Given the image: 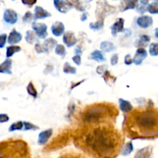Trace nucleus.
I'll list each match as a JSON object with an SVG mask.
<instances>
[{
  "label": "nucleus",
  "mask_w": 158,
  "mask_h": 158,
  "mask_svg": "<svg viewBox=\"0 0 158 158\" xmlns=\"http://www.w3.org/2000/svg\"><path fill=\"white\" fill-rule=\"evenodd\" d=\"M149 53L152 56H158V43H151L149 46Z\"/></svg>",
  "instance_id": "f704fd0d"
},
{
  "label": "nucleus",
  "mask_w": 158,
  "mask_h": 158,
  "mask_svg": "<svg viewBox=\"0 0 158 158\" xmlns=\"http://www.w3.org/2000/svg\"><path fill=\"white\" fill-rule=\"evenodd\" d=\"M115 12V8L108 4L106 0H100L97 3L96 17L97 19H104L105 17L109 14Z\"/></svg>",
  "instance_id": "20e7f679"
},
{
  "label": "nucleus",
  "mask_w": 158,
  "mask_h": 158,
  "mask_svg": "<svg viewBox=\"0 0 158 158\" xmlns=\"http://www.w3.org/2000/svg\"><path fill=\"white\" fill-rule=\"evenodd\" d=\"M7 40H8L7 34L3 33L0 35V49H2V48L4 47L6 42H7Z\"/></svg>",
  "instance_id": "4c0bfd02"
},
{
  "label": "nucleus",
  "mask_w": 158,
  "mask_h": 158,
  "mask_svg": "<svg viewBox=\"0 0 158 158\" xmlns=\"http://www.w3.org/2000/svg\"><path fill=\"white\" fill-rule=\"evenodd\" d=\"M3 19L8 24L13 25L18 21V14L13 9H6L3 13Z\"/></svg>",
  "instance_id": "423d86ee"
},
{
  "label": "nucleus",
  "mask_w": 158,
  "mask_h": 158,
  "mask_svg": "<svg viewBox=\"0 0 158 158\" xmlns=\"http://www.w3.org/2000/svg\"><path fill=\"white\" fill-rule=\"evenodd\" d=\"M89 59L94 60L97 62H103L105 60V57L103 52L100 50H94L92 53L89 55Z\"/></svg>",
  "instance_id": "4be33fe9"
},
{
  "label": "nucleus",
  "mask_w": 158,
  "mask_h": 158,
  "mask_svg": "<svg viewBox=\"0 0 158 158\" xmlns=\"http://www.w3.org/2000/svg\"><path fill=\"white\" fill-rule=\"evenodd\" d=\"M57 41L52 38H49L44 41L43 44V49H44L45 52H49L52 51L54 48L56 46Z\"/></svg>",
  "instance_id": "6ab92c4d"
},
{
  "label": "nucleus",
  "mask_w": 158,
  "mask_h": 158,
  "mask_svg": "<svg viewBox=\"0 0 158 158\" xmlns=\"http://www.w3.org/2000/svg\"><path fill=\"white\" fill-rule=\"evenodd\" d=\"M72 60L76 64L78 65V66L81 65V56H80V55L76 54V56H74L73 57Z\"/></svg>",
  "instance_id": "79ce46f5"
},
{
  "label": "nucleus",
  "mask_w": 158,
  "mask_h": 158,
  "mask_svg": "<svg viewBox=\"0 0 158 158\" xmlns=\"http://www.w3.org/2000/svg\"><path fill=\"white\" fill-rule=\"evenodd\" d=\"M154 35H155L156 38L158 39V28H156L155 29V32H154Z\"/></svg>",
  "instance_id": "09e8293b"
},
{
  "label": "nucleus",
  "mask_w": 158,
  "mask_h": 158,
  "mask_svg": "<svg viewBox=\"0 0 158 158\" xmlns=\"http://www.w3.org/2000/svg\"><path fill=\"white\" fill-rule=\"evenodd\" d=\"M106 70V66H99L97 68V73L99 74H103V73Z\"/></svg>",
  "instance_id": "a18cd8bd"
},
{
  "label": "nucleus",
  "mask_w": 158,
  "mask_h": 158,
  "mask_svg": "<svg viewBox=\"0 0 158 158\" xmlns=\"http://www.w3.org/2000/svg\"><path fill=\"white\" fill-rule=\"evenodd\" d=\"M63 41L64 44L69 48L77 44V39L73 32H71V31H67V32L63 33Z\"/></svg>",
  "instance_id": "0eeeda50"
},
{
  "label": "nucleus",
  "mask_w": 158,
  "mask_h": 158,
  "mask_svg": "<svg viewBox=\"0 0 158 158\" xmlns=\"http://www.w3.org/2000/svg\"><path fill=\"white\" fill-rule=\"evenodd\" d=\"M124 63L126 65H128V66H130V65H131L132 63H134V60L131 58V56L130 55V54H127V55L125 56Z\"/></svg>",
  "instance_id": "ea45409f"
},
{
  "label": "nucleus",
  "mask_w": 158,
  "mask_h": 158,
  "mask_svg": "<svg viewBox=\"0 0 158 158\" xmlns=\"http://www.w3.org/2000/svg\"><path fill=\"white\" fill-rule=\"evenodd\" d=\"M75 52H76V54H78V55H80V54H82L81 48H80V46H77V47L76 48V49H75Z\"/></svg>",
  "instance_id": "de8ad7c7"
},
{
  "label": "nucleus",
  "mask_w": 158,
  "mask_h": 158,
  "mask_svg": "<svg viewBox=\"0 0 158 158\" xmlns=\"http://www.w3.org/2000/svg\"><path fill=\"white\" fill-rule=\"evenodd\" d=\"M123 130L129 138L151 140L158 137V109L149 106L127 113L123 122Z\"/></svg>",
  "instance_id": "f03ea898"
},
{
  "label": "nucleus",
  "mask_w": 158,
  "mask_h": 158,
  "mask_svg": "<svg viewBox=\"0 0 158 158\" xmlns=\"http://www.w3.org/2000/svg\"><path fill=\"white\" fill-rule=\"evenodd\" d=\"M9 120V116L6 114H0V123H6Z\"/></svg>",
  "instance_id": "c03bdc74"
},
{
  "label": "nucleus",
  "mask_w": 158,
  "mask_h": 158,
  "mask_svg": "<svg viewBox=\"0 0 158 158\" xmlns=\"http://www.w3.org/2000/svg\"><path fill=\"white\" fill-rule=\"evenodd\" d=\"M103 77L104 81L106 82V84L108 85L114 84V83H116V81H117V77L113 76L108 70H106L103 73Z\"/></svg>",
  "instance_id": "5701e85b"
},
{
  "label": "nucleus",
  "mask_w": 158,
  "mask_h": 158,
  "mask_svg": "<svg viewBox=\"0 0 158 158\" xmlns=\"http://www.w3.org/2000/svg\"><path fill=\"white\" fill-rule=\"evenodd\" d=\"M26 89H27V93L29 95L32 96V97H33L34 98H36L37 96H38V94H37L36 89L35 88V86H34L33 83H32V82H30V83H29Z\"/></svg>",
  "instance_id": "473e14b6"
},
{
  "label": "nucleus",
  "mask_w": 158,
  "mask_h": 158,
  "mask_svg": "<svg viewBox=\"0 0 158 158\" xmlns=\"http://www.w3.org/2000/svg\"><path fill=\"white\" fill-rule=\"evenodd\" d=\"M36 36L37 35L35 32V31L28 30L27 32H26V36H25V39H26V41L28 43H29V44H32V43L37 41Z\"/></svg>",
  "instance_id": "a878e982"
},
{
  "label": "nucleus",
  "mask_w": 158,
  "mask_h": 158,
  "mask_svg": "<svg viewBox=\"0 0 158 158\" xmlns=\"http://www.w3.org/2000/svg\"><path fill=\"white\" fill-rule=\"evenodd\" d=\"M119 106H120V109L121 110L122 112L124 114H127L134 110V106L131 104V102L123 100L122 98L119 99Z\"/></svg>",
  "instance_id": "a211bd4d"
},
{
  "label": "nucleus",
  "mask_w": 158,
  "mask_h": 158,
  "mask_svg": "<svg viewBox=\"0 0 158 158\" xmlns=\"http://www.w3.org/2000/svg\"><path fill=\"white\" fill-rule=\"evenodd\" d=\"M21 51V47L19 46H15V45H12L6 48V57L7 58H10L16 52H19Z\"/></svg>",
  "instance_id": "393cba45"
},
{
  "label": "nucleus",
  "mask_w": 158,
  "mask_h": 158,
  "mask_svg": "<svg viewBox=\"0 0 158 158\" xmlns=\"http://www.w3.org/2000/svg\"><path fill=\"white\" fill-rule=\"evenodd\" d=\"M53 4L57 11L61 13H66L72 8L66 0H53Z\"/></svg>",
  "instance_id": "9d476101"
},
{
  "label": "nucleus",
  "mask_w": 158,
  "mask_h": 158,
  "mask_svg": "<svg viewBox=\"0 0 158 158\" xmlns=\"http://www.w3.org/2000/svg\"><path fill=\"white\" fill-rule=\"evenodd\" d=\"M12 1H14V0H12Z\"/></svg>",
  "instance_id": "8fccbe9b"
},
{
  "label": "nucleus",
  "mask_w": 158,
  "mask_h": 158,
  "mask_svg": "<svg viewBox=\"0 0 158 158\" xmlns=\"http://www.w3.org/2000/svg\"><path fill=\"white\" fill-rule=\"evenodd\" d=\"M55 53L56 55L60 56L62 57H64L66 56V48L63 45L57 44L55 47Z\"/></svg>",
  "instance_id": "72a5a7b5"
},
{
  "label": "nucleus",
  "mask_w": 158,
  "mask_h": 158,
  "mask_svg": "<svg viewBox=\"0 0 158 158\" xmlns=\"http://www.w3.org/2000/svg\"><path fill=\"white\" fill-rule=\"evenodd\" d=\"M104 26V19H97V22L95 23H90L89 26V29H93V30H100Z\"/></svg>",
  "instance_id": "cd10ccee"
},
{
  "label": "nucleus",
  "mask_w": 158,
  "mask_h": 158,
  "mask_svg": "<svg viewBox=\"0 0 158 158\" xmlns=\"http://www.w3.org/2000/svg\"><path fill=\"white\" fill-rule=\"evenodd\" d=\"M37 0H22V2L29 7H32L34 4H35Z\"/></svg>",
  "instance_id": "a19ab883"
},
{
  "label": "nucleus",
  "mask_w": 158,
  "mask_h": 158,
  "mask_svg": "<svg viewBox=\"0 0 158 158\" xmlns=\"http://www.w3.org/2000/svg\"><path fill=\"white\" fill-rule=\"evenodd\" d=\"M34 19H43L47 17H50L51 13L47 12L46 9H43L41 6H35V10H34Z\"/></svg>",
  "instance_id": "2eb2a0df"
},
{
  "label": "nucleus",
  "mask_w": 158,
  "mask_h": 158,
  "mask_svg": "<svg viewBox=\"0 0 158 158\" xmlns=\"http://www.w3.org/2000/svg\"><path fill=\"white\" fill-rule=\"evenodd\" d=\"M35 50L36 51L37 53H42V52H44V49H43V45L40 44V43H37L35 45Z\"/></svg>",
  "instance_id": "37998d69"
},
{
  "label": "nucleus",
  "mask_w": 158,
  "mask_h": 158,
  "mask_svg": "<svg viewBox=\"0 0 158 158\" xmlns=\"http://www.w3.org/2000/svg\"><path fill=\"white\" fill-rule=\"evenodd\" d=\"M118 110L113 104L97 103L91 105L84 110L82 118L86 125L110 123L115 120Z\"/></svg>",
  "instance_id": "7ed1b4c3"
},
{
  "label": "nucleus",
  "mask_w": 158,
  "mask_h": 158,
  "mask_svg": "<svg viewBox=\"0 0 158 158\" xmlns=\"http://www.w3.org/2000/svg\"><path fill=\"white\" fill-rule=\"evenodd\" d=\"M77 147L97 157H116L123 148V139L110 123L87 125L77 134Z\"/></svg>",
  "instance_id": "f257e3e1"
},
{
  "label": "nucleus",
  "mask_w": 158,
  "mask_h": 158,
  "mask_svg": "<svg viewBox=\"0 0 158 158\" xmlns=\"http://www.w3.org/2000/svg\"><path fill=\"white\" fill-rule=\"evenodd\" d=\"M24 127V123L23 121L19 120V121H17L15 123H13L12 124L10 125L9 128V132H12V131H21Z\"/></svg>",
  "instance_id": "7c9ffc66"
},
{
  "label": "nucleus",
  "mask_w": 158,
  "mask_h": 158,
  "mask_svg": "<svg viewBox=\"0 0 158 158\" xmlns=\"http://www.w3.org/2000/svg\"><path fill=\"white\" fill-rule=\"evenodd\" d=\"M52 134H53V131L52 129H48L44 131H42L40 134H39L38 137V143L40 145H43L46 144L48 141H49V138L52 137Z\"/></svg>",
  "instance_id": "f8f14e48"
},
{
  "label": "nucleus",
  "mask_w": 158,
  "mask_h": 158,
  "mask_svg": "<svg viewBox=\"0 0 158 158\" xmlns=\"http://www.w3.org/2000/svg\"><path fill=\"white\" fill-rule=\"evenodd\" d=\"M51 31L52 33L55 36H60L63 35L65 32V26L62 22L56 21L52 25L51 27Z\"/></svg>",
  "instance_id": "4468645a"
},
{
  "label": "nucleus",
  "mask_w": 158,
  "mask_h": 158,
  "mask_svg": "<svg viewBox=\"0 0 158 158\" xmlns=\"http://www.w3.org/2000/svg\"><path fill=\"white\" fill-rule=\"evenodd\" d=\"M139 0H123L120 3V11L125 12L128 9H134L137 7Z\"/></svg>",
  "instance_id": "dca6fc26"
},
{
  "label": "nucleus",
  "mask_w": 158,
  "mask_h": 158,
  "mask_svg": "<svg viewBox=\"0 0 158 158\" xmlns=\"http://www.w3.org/2000/svg\"><path fill=\"white\" fill-rule=\"evenodd\" d=\"M111 33L113 36H117L119 32L124 31V19L123 18H118L115 23L110 27Z\"/></svg>",
  "instance_id": "6e6552de"
},
{
  "label": "nucleus",
  "mask_w": 158,
  "mask_h": 158,
  "mask_svg": "<svg viewBox=\"0 0 158 158\" xmlns=\"http://www.w3.org/2000/svg\"><path fill=\"white\" fill-rule=\"evenodd\" d=\"M23 123H24V131H36V130L40 129L39 127L35 126L29 122L24 121Z\"/></svg>",
  "instance_id": "c9c22d12"
},
{
  "label": "nucleus",
  "mask_w": 158,
  "mask_h": 158,
  "mask_svg": "<svg viewBox=\"0 0 158 158\" xmlns=\"http://www.w3.org/2000/svg\"><path fill=\"white\" fill-rule=\"evenodd\" d=\"M100 49L103 52H110L112 51L115 50L116 49V46H114V44L111 42H108V41H104L100 43Z\"/></svg>",
  "instance_id": "412c9836"
},
{
  "label": "nucleus",
  "mask_w": 158,
  "mask_h": 158,
  "mask_svg": "<svg viewBox=\"0 0 158 158\" xmlns=\"http://www.w3.org/2000/svg\"><path fill=\"white\" fill-rule=\"evenodd\" d=\"M153 148L152 147H148V148H144L143 149L140 150L137 152L135 154L134 157H150L152 154Z\"/></svg>",
  "instance_id": "aec40b11"
},
{
  "label": "nucleus",
  "mask_w": 158,
  "mask_h": 158,
  "mask_svg": "<svg viewBox=\"0 0 158 158\" xmlns=\"http://www.w3.org/2000/svg\"><path fill=\"white\" fill-rule=\"evenodd\" d=\"M147 11L151 14H158V1H154L147 6Z\"/></svg>",
  "instance_id": "c85d7f7f"
},
{
  "label": "nucleus",
  "mask_w": 158,
  "mask_h": 158,
  "mask_svg": "<svg viewBox=\"0 0 158 158\" xmlns=\"http://www.w3.org/2000/svg\"><path fill=\"white\" fill-rule=\"evenodd\" d=\"M22 39H23V35H22V34L20 33V32H17L15 29H13L10 32L9 36H8L7 42L9 43V44L15 45L19 43V42L22 40Z\"/></svg>",
  "instance_id": "ddd939ff"
},
{
  "label": "nucleus",
  "mask_w": 158,
  "mask_h": 158,
  "mask_svg": "<svg viewBox=\"0 0 158 158\" xmlns=\"http://www.w3.org/2000/svg\"><path fill=\"white\" fill-rule=\"evenodd\" d=\"M32 28L40 39H46L47 37V26L45 23H32Z\"/></svg>",
  "instance_id": "39448f33"
},
{
  "label": "nucleus",
  "mask_w": 158,
  "mask_h": 158,
  "mask_svg": "<svg viewBox=\"0 0 158 158\" xmlns=\"http://www.w3.org/2000/svg\"><path fill=\"white\" fill-rule=\"evenodd\" d=\"M118 60H119V55L117 53L114 54V55L111 56L110 58V64L112 66H115L118 63Z\"/></svg>",
  "instance_id": "58836bf2"
},
{
  "label": "nucleus",
  "mask_w": 158,
  "mask_h": 158,
  "mask_svg": "<svg viewBox=\"0 0 158 158\" xmlns=\"http://www.w3.org/2000/svg\"><path fill=\"white\" fill-rule=\"evenodd\" d=\"M33 19H34V15H32V12H26V14H25L23 17V22L25 23H31Z\"/></svg>",
  "instance_id": "e433bc0d"
},
{
  "label": "nucleus",
  "mask_w": 158,
  "mask_h": 158,
  "mask_svg": "<svg viewBox=\"0 0 158 158\" xmlns=\"http://www.w3.org/2000/svg\"><path fill=\"white\" fill-rule=\"evenodd\" d=\"M134 151V146H133V143L132 141H129L123 146L121 150V154L123 156H127V155H129L130 154H131V152Z\"/></svg>",
  "instance_id": "bb28decb"
},
{
  "label": "nucleus",
  "mask_w": 158,
  "mask_h": 158,
  "mask_svg": "<svg viewBox=\"0 0 158 158\" xmlns=\"http://www.w3.org/2000/svg\"><path fill=\"white\" fill-rule=\"evenodd\" d=\"M72 7L76 8L79 11H84V7L81 3L80 0H66Z\"/></svg>",
  "instance_id": "c756f323"
},
{
  "label": "nucleus",
  "mask_w": 158,
  "mask_h": 158,
  "mask_svg": "<svg viewBox=\"0 0 158 158\" xmlns=\"http://www.w3.org/2000/svg\"><path fill=\"white\" fill-rule=\"evenodd\" d=\"M151 41V37L148 35H140L139 40L137 41L136 43V46H137L138 47H143L146 46L148 43Z\"/></svg>",
  "instance_id": "b1692460"
},
{
  "label": "nucleus",
  "mask_w": 158,
  "mask_h": 158,
  "mask_svg": "<svg viewBox=\"0 0 158 158\" xmlns=\"http://www.w3.org/2000/svg\"><path fill=\"white\" fill-rule=\"evenodd\" d=\"M12 60H10L9 58L6 59L3 63H2L0 64V73H6L11 75L12 74V70H11V69H12Z\"/></svg>",
  "instance_id": "f3484780"
},
{
  "label": "nucleus",
  "mask_w": 158,
  "mask_h": 158,
  "mask_svg": "<svg viewBox=\"0 0 158 158\" xmlns=\"http://www.w3.org/2000/svg\"><path fill=\"white\" fill-rule=\"evenodd\" d=\"M63 72L67 74H76L77 69L71 66L69 63H65L64 66H63Z\"/></svg>",
  "instance_id": "2f4dec72"
},
{
  "label": "nucleus",
  "mask_w": 158,
  "mask_h": 158,
  "mask_svg": "<svg viewBox=\"0 0 158 158\" xmlns=\"http://www.w3.org/2000/svg\"><path fill=\"white\" fill-rule=\"evenodd\" d=\"M147 56H148V52H147L146 49L143 47H139L136 51L135 55L133 58L134 63H135L137 66H139L143 63V61L147 58Z\"/></svg>",
  "instance_id": "1a4fd4ad"
},
{
  "label": "nucleus",
  "mask_w": 158,
  "mask_h": 158,
  "mask_svg": "<svg viewBox=\"0 0 158 158\" xmlns=\"http://www.w3.org/2000/svg\"><path fill=\"white\" fill-rule=\"evenodd\" d=\"M137 24L142 29H148L153 24V18L150 15H143L138 17L137 19Z\"/></svg>",
  "instance_id": "9b49d317"
},
{
  "label": "nucleus",
  "mask_w": 158,
  "mask_h": 158,
  "mask_svg": "<svg viewBox=\"0 0 158 158\" xmlns=\"http://www.w3.org/2000/svg\"><path fill=\"white\" fill-rule=\"evenodd\" d=\"M88 15H89L88 12H84V13H83V15H82L81 18H80V20H81L82 22L86 21V20L87 19V18H88Z\"/></svg>",
  "instance_id": "49530a36"
}]
</instances>
